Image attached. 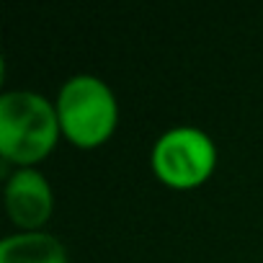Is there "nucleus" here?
Returning <instances> with one entry per match:
<instances>
[{"instance_id":"39448f33","label":"nucleus","mask_w":263,"mask_h":263,"mask_svg":"<svg viewBox=\"0 0 263 263\" xmlns=\"http://www.w3.org/2000/svg\"><path fill=\"white\" fill-rule=\"evenodd\" d=\"M0 263H67V250L44 230L16 232L0 242Z\"/></svg>"},{"instance_id":"7ed1b4c3","label":"nucleus","mask_w":263,"mask_h":263,"mask_svg":"<svg viewBox=\"0 0 263 263\" xmlns=\"http://www.w3.org/2000/svg\"><path fill=\"white\" fill-rule=\"evenodd\" d=\"M155 178L173 191L204 186L217 168V145L204 129L178 124L165 129L150 153Z\"/></svg>"},{"instance_id":"f03ea898","label":"nucleus","mask_w":263,"mask_h":263,"mask_svg":"<svg viewBox=\"0 0 263 263\" xmlns=\"http://www.w3.org/2000/svg\"><path fill=\"white\" fill-rule=\"evenodd\" d=\"M57 119L62 137L78 150H96L106 145L119 124V103L106 80L80 72L62 83L57 101Z\"/></svg>"},{"instance_id":"20e7f679","label":"nucleus","mask_w":263,"mask_h":263,"mask_svg":"<svg viewBox=\"0 0 263 263\" xmlns=\"http://www.w3.org/2000/svg\"><path fill=\"white\" fill-rule=\"evenodd\" d=\"M6 212L21 232H39L54 209V194L47 176L36 168H16L6 181Z\"/></svg>"},{"instance_id":"f257e3e1","label":"nucleus","mask_w":263,"mask_h":263,"mask_svg":"<svg viewBox=\"0 0 263 263\" xmlns=\"http://www.w3.org/2000/svg\"><path fill=\"white\" fill-rule=\"evenodd\" d=\"M54 101L34 90L0 96V155L18 168H34L60 142Z\"/></svg>"}]
</instances>
